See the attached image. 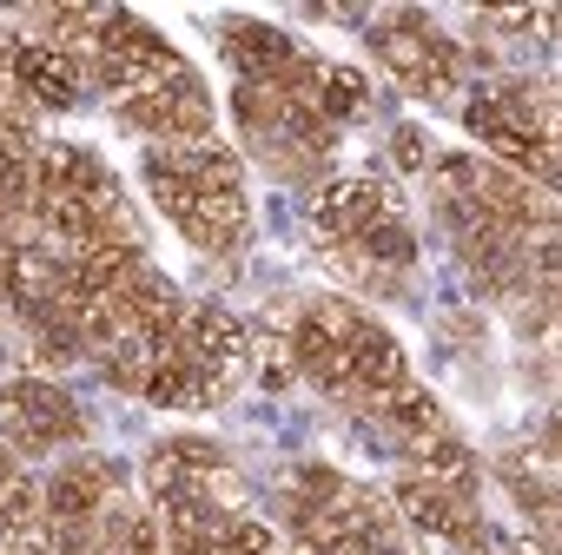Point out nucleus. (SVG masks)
I'll return each instance as SVG.
<instances>
[{
  "mask_svg": "<svg viewBox=\"0 0 562 555\" xmlns=\"http://www.w3.org/2000/svg\"><path fill=\"white\" fill-rule=\"evenodd\" d=\"M278 555H285V548H278Z\"/></svg>",
  "mask_w": 562,
  "mask_h": 555,
  "instance_id": "nucleus-17",
  "label": "nucleus"
},
{
  "mask_svg": "<svg viewBox=\"0 0 562 555\" xmlns=\"http://www.w3.org/2000/svg\"><path fill=\"white\" fill-rule=\"evenodd\" d=\"M146 185L153 205L199 245L205 258H238L251 231V199H245V166L232 146H153L146 152Z\"/></svg>",
  "mask_w": 562,
  "mask_h": 555,
  "instance_id": "nucleus-2",
  "label": "nucleus"
},
{
  "mask_svg": "<svg viewBox=\"0 0 562 555\" xmlns=\"http://www.w3.org/2000/svg\"><path fill=\"white\" fill-rule=\"evenodd\" d=\"M113 496H120V469L100 463V456H74V463L54 469L41 509H47V529H74V522H93Z\"/></svg>",
  "mask_w": 562,
  "mask_h": 555,
  "instance_id": "nucleus-14",
  "label": "nucleus"
},
{
  "mask_svg": "<svg viewBox=\"0 0 562 555\" xmlns=\"http://www.w3.org/2000/svg\"><path fill=\"white\" fill-rule=\"evenodd\" d=\"M397 522H411L417 535H430L443 555H476V535H483V509L430 476H404L397 483Z\"/></svg>",
  "mask_w": 562,
  "mask_h": 555,
  "instance_id": "nucleus-12",
  "label": "nucleus"
},
{
  "mask_svg": "<svg viewBox=\"0 0 562 555\" xmlns=\"http://www.w3.org/2000/svg\"><path fill=\"white\" fill-rule=\"evenodd\" d=\"M292 371L318 397H338V404L371 410V417L397 390H411L404 344L351 298H318V305L299 312V325H292Z\"/></svg>",
  "mask_w": 562,
  "mask_h": 555,
  "instance_id": "nucleus-1",
  "label": "nucleus"
},
{
  "mask_svg": "<svg viewBox=\"0 0 562 555\" xmlns=\"http://www.w3.org/2000/svg\"><path fill=\"white\" fill-rule=\"evenodd\" d=\"M0 437H8V450H21V456H54V450H74L87 437V417L60 384L14 377L0 390Z\"/></svg>",
  "mask_w": 562,
  "mask_h": 555,
  "instance_id": "nucleus-10",
  "label": "nucleus"
},
{
  "mask_svg": "<svg viewBox=\"0 0 562 555\" xmlns=\"http://www.w3.org/2000/svg\"><path fill=\"white\" fill-rule=\"evenodd\" d=\"M312 218L331 245V258L358 278H384V271H411L417 264V231L404 218V199L384 185V179H331L318 199H312Z\"/></svg>",
  "mask_w": 562,
  "mask_h": 555,
  "instance_id": "nucleus-4",
  "label": "nucleus"
},
{
  "mask_svg": "<svg viewBox=\"0 0 562 555\" xmlns=\"http://www.w3.org/2000/svg\"><path fill=\"white\" fill-rule=\"evenodd\" d=\"M54 555H166V548H159V516L139 509V502L120 489L93 522L54 529Z\"/></svg>",
  "mask_w": 562,
  "mask_h": 555,
  "instance_id": "nucleus-13",
  "label": "nucleus"
},
{
  "mask_svg": "<svg viewBox=\"0 0 562 555\" xmlns=\"http://www.w3.org/2000/svg\"><path fill=\"white\" fill-rule=\"evenodd\" d=\"M364 41H371V54L384 60V73L404 93H417V100H457V87H463V47L443 27H430V14H411V8L378 14Z\"/></svg>",
  "mask_w": 562,
  "mask_h": 555,
  "instance_id": "nucleus-8",
  "label": "nucleus"
},
{
  "mask_svg": "<svg viewBox=\"0 0 562 555\" xmlns=\"http://www.w3.org/2000/svg\"><path fill=\"white\" fill-rule=\"evenodd\" d=\"M120 120H126L133 133H146L153 146H205V139H212V93H205V80L186 67V73H172V80H159V87L120 100Z\"/></svg>",
  "mask_w": 562,
  "mask_h": 555,
  "instance_id": "nucleus-11",
  "label": "nucleus"
},
{
  "mask_svg": "<svg viewBox=\"0 0 562 555\" xmlns=\"http://www.w3.org/2000/svg\"><path fill=\"white\" fill-rule=\"evenodd\" d=\"M14 87L34 100V106H74L80 100V60L60 54L54 41H14Z\"/></svg>",
  "mask_w": 562,
  "mask_h": 555,
  "instance_id": "nucleus-15",
  "label": "nucleus"
},
{
  "mask_svg": "<svg viewBox=\"0 0 562 555\" xmlns=\"http://www.w3.org/2000/svg\"><path fill=\"white\" fill-rule=\"evenodd\" d=\"M232 120H238V133L251 139V152H258L278 179H312L318 159L338 152V126H331L318 106L278 93V87L238 80V87H232Z\"/></svg>",
  "mask_w": 562,
  "mask_h": 555,
  "instance_id": "nucleus-6",
  "label": "nucleus"
},
{
  "mask_svg": "<svg viewBox=\"0 0 562 555\" xmlns=\"http://www.w3.org/2000/svg\"><path fill=\"white\" fill-rule=\"evenodd\" d=\"M397 159H404L411 172H424V166H430V152H424V133H417V126H397Z\"/></svg>",
  "mask_w": 562,
  "mask_h": 555,
  "instance_id": "nucleus-16",
  "label": "nucleus"
},
{
  "mask_svg": "<svg viewBox=\"0 0 562 555\" xmlns=\"http://www.w3.org/2000/svg\"><path fill=\"white\" fill-rule=\"evenodd\" d=\"M278 496H285L299 555H404L397 509L378 489L338 476L331 463H292Z\"/></svg>",
  "mask_w": 562,
  "mask_h": 555,
  "instance_id": "nucleus-3",
  "label": "nucleus"
},
{
  "mask_svg": "<svg viewBox=\"0 0 562 555\" xmlns=\"http://www.w3.org/2000/svg\"><path fill=\"white\" fill-rule=\"evenodd\" d=\"M245 364H251L245 325H238L232 312H218V305H199V312H186L179 338L166 344V358H159V371H153V384H146V404H166V410H212V404H225V397L238 390Z\"/></svg>",
  "mask_w": 562,
  "mask_h": 555,
  "instance_id": "nucleus-5",
  "label": "nucleus"
},
{
  "mask_svg": "<svg viewBox=\"0 0 562 555\" xmlns=\"http://www.w3.org/2000/svg\"><path fill=\"white\" fill-rule=\"evenodd\" d=\"M80 47H87V73H93L113 100H133V93H146V87L186 73L179 47H172L166 34H153V27H146L139 14H126V8L93 14V27H87Z\"/></svg>",
  "mask_w": 562,
  "mask_h": 555,
  "instance_id": "nucleus-9",
  "label": "nucleus"
},
{
  "mask_svg": "<svg viewBox=\"0 0 562 555\" xmlns=\"http://www.w3.org/2000/svg\"><path fill=\"white\" fill-rule=\"evenodd\" d=\"M463 126H470L503 166L536 172L542 192L555 185V106H549V93H529V80L483 87V93L463 106Z\"/></svg>",
  "mask_w": 562,
  "mask_h": 555,
  "instance_id": "nucleus-7",
  "label": "nucleus"
}]
</instances>
